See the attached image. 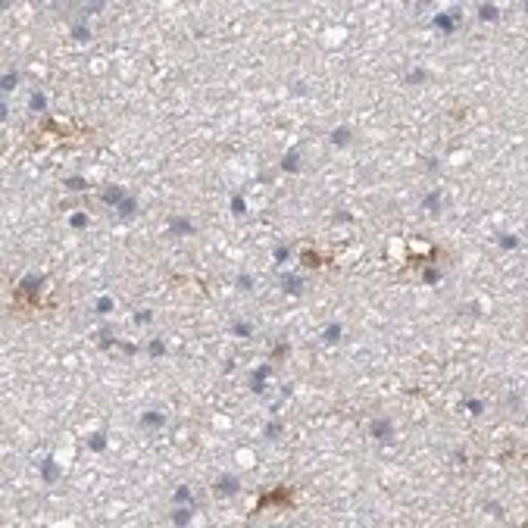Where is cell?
Segmentation results:
<instances>
[{"label":"cell","mask_w":528,"mask_h":528,"mask_svg":"<svg viewBox=\"0 0 528 528\" xmlns=\"http://www.w3.org/2000/svg\"><path fill=\"white\" fill-rule=\"evenodd\" d=\"M500 247L503 250H519L522 247V238H519V234H500Z\"/></svg>","instance_id":"obj_26"},{"label":"cell","mask_w":528,"mask_h":528,"mask_svg":"<svg viewBox=\"0 0 528 528\" xmlns=\"http://www.w3.org/2000/svg\"><path fill=\"white\" fill-rule=\"evenodd\" d=\"M150 319H153V313H150V309H138V313H135V322H138V325H147Z\"/></svg>","instance_id":"obj_36"},{"label":"cell","mask_w":528,"mask_h":528,"mask_svg":"<svg viewBox=\"0 0 528 528\" xmlns=\"http://www.w3.org/2000/svg\"><path fill=\"white\" fill-rule=\"evenodd\" d=\"M484 509H488V513H494V516H497V519H500V516H503V509H500V503H488V506H484Z\"/></svg>","instance_id":"obj_41"},{"label":"cell","mask_w":528,"mask_h":528,"mask_svg":"<svg viewBox=\"0 0 528 528\" xmlns=\"http://www.w3.org/2000/svg\"><path fill=\"white\" fill-rule=\"evenodd\" d=\"M231 213H234V216H244V213H247V200H244L241 194L231 197Z\"/></svg>","instance_id":"obj_28"},{"label":"cell","mask_w":528,"mask_h":528,"mask_svg":"<svg viewBox=\"0 0 528 528\" xmlns=\"http://www.w3.org/2000/svg\"><path fill=\"white\" fill-rule=\"evenodd\" d=\"M278 285H281V288L288 291V294H294V297H300V294H303V278H300V275H291V272H281Z\"/></svg>","instance_id":"obj_7"},{"label":"cell","mask_w":528,"mask_h":528,"mask_svg":"<svg viewBox=\"0 0 528 528\" xmlns=\"http://www.w3.org/2000/svg\"><path fill=\"white\" fill-rule=\"evenodd\" d=\"M166 228H169V234H172V238H181V234H194V222H188V219H178V216H175V219H169V225H166Z\"/></svg>","instance_id":"obj_8"},{"label":"cell","mask_w":528,"mask_h":528,"mask_svg":"<svg viewBox=\"0 0 528 528\" xmlns=\"http://www.w3.org/2000/svg\"><path fill=\"white\" fill-rule=\"evenodd\" d=\"M166 425V413L163 410H147L141 416V428H150V431H156V428H163Z\"/></svg>","instance_id":"obj_6"},{"label":"cell","mask_w":528,"mask_h":528,"mask_svg":"<svg viewBox=\"0 0 528 528\" xmlns=\"http://www.w3.org/2000/svg\"><path fill=\"white\" fill-rule=\"evenodd\" d=\"M213 491L219 497H234L241 491V478L238 475H219V478H216V484H213Z\"/></svg>","instance_id":"obj_2"},{"label":"cell","mask_w":528,"mask_h":528,"mask_svg":"<svg viewBox=\"0 0 528 528\" xmlns=\"http://www.w3.org/2000/svg\"><path fill=\"white\" fill-rule=\"evenodd\" d=\"M422 210L425 213H434V210H441V191H431L425 200H422Z\"/></svg>","instance_id":"obj_21"},{"label":"cell","mask_w":528,"mask_h":528,"mask_svg":"<svg viewBox=\"0 0 528 528\" xmlns=\"http://www.w3.org/2000/svg\"><path fill=\"white\" fill-rule=\"evenodd\" d=\"M422 278H425L428 285H434V281H441V272H438V269H425V272H422Z\"/></svg>","instance_id":"obj_37"},{"label":"cell","mask_w":528,"mask_h":528,"mask_svg":"<svg viewBox=\"0 0 528 528\" xmlns=\"http://www.w3.org/2000/svg\"><path fill=\"white\" fill-rule=\"evenodd\" d=\"M194 513H197V503H178V506L172 509V522H175V525H191Z\"/></svg>","instance_id":"obj_5"},{"label":"cell","mask_w":528,"mask_h":528,"mask_svg":"<svg viewBox=\"0 0 528 528\" xmlns=\"http://www.w3.org/2000/svg\"><path fill=\"white\" fill-rule=\"evenodd\" d=\"M460 22H463V10H460V7H453V10H447V13H438V16H434V28L444 31V34H453Z\"/></svg>","instance_id":"obj_1"},{"label":"cell","mask_w":528,"mask_h":528,"mask_svg":"<svg viewBox=\"0 0 528 528\" xmlns=\"http://www.w3.org/2000/svg\"><path fill=\"white\" fill-rule=\"evenodd\" d=\"M234 285H238L241 291H253V278L247 275V272H241V275H238V278H234Z\"/></svg>","instance_id":"obj_34"},{"label":"cell","mask_w":528,"mask_h":528,"mask_svg":"<svg viewBox=\"0 0 528 528\" xmlns=\"http://www.w3.org/2000/svg\"><path fill=\"white\" fill-rule=\"evenodd\" d=\"M272 378V366H257L250 372V391L253 394H266V381Z\"/></svg>","instance_id":"obj_4"},{"label":"cell","mask_w":528,"mask_h":528,"mask_svg":"<svg viewBox=\"0 0 528 528\" xmlns=\"http://www.w3.org/2000/svg\"><path fill=\"white\" fill-rule=\"evenodd\" d=\"M69 225L75 228V231H82V228H88V216L85 213H72L69 216Z\"/></svg>","instance_id":"obj_29"},{"label":"cell","mask_w":528,"mask_h":528,"mask_svg":"<svg viewBox=\"0 0 528 528\" xmlns=\"http://www.w3.org/2000/svg\"><path fill=\"white\" fill-rule=\"evenodd\" d=\"M147 353H150L153 359H159L163 353H166V344H163L159 338H156V341H150V344H147Z\"/></svg>","instance_id":"obj_30"},{"label":"cell","mask_w":528,"mask_h":528,"mask_svg":"<svg viewBox=\"0 0 528 528\" xmlns=\"http://www.w3.org/2000/svg\"><path fill=\"white\" fill-rule=\"evenodd\" d=\"M72 41L88 44V41H91V28H88V25H82V22H75V25H72Z\"/></svg>","instance_id":"obj_17"},{"label":"cell","mask_w":528,"mask_h":528,"mask_svg":"<svg viewBox=\"0 0 528 528\" xmlns=\"http://www.w3.org/2000/svg\"><path fill=\"white\" fill-rule=\"evenodd\" d=\"M263 438L266 441H278L281 438V422H278V419H272V422L263 428Z\"/></svg>","instance_id":"obj_20"},{"label":"cell","mask_w":528,"mask_h":528,"mask_svg":"<svg viewBox=\"0 0 528 528\" xmlns=\"http://www.w3.org/2000/svg\"><path fill=\"white\" fill-rule=\"evenodd\" d=\"M135 213H138V200H135V197H125V200H122V204L116 207V216H119V219H122V222H129V219H135Z\"/></svg>","instance_id":"obj_10"},{"label":"cell","mask_w":528,"mask_h":528,"mask_svg":"<svg viewBox=\"0 0 528 528\" xmlns=\"http://www.w3.org/2000/svg\"><path fill=\"white\" fill-rule=\"evenodd\" d=\"M272 257H275V263H288V260H291V247L278 244L275 250H272Z\"/></svg>","instance_id":"obj_31"},{"label":"cell","mask_w":528,"mask_h":528,"mask_svg":"<svg viewBox=\"0 0 528 528\" xmlns=\"http://www.w3.org/2000/svg\"><path fill=\"white\" fill-rule=\"evenodd\" d=\"M463 407H466V410H469L472 416H481V413H484V403H481V400H472V397L466 400V403H463Z\"/></svg>","instance_id":"obj_33"},{"label":"cell","mask_w":528,"mask_h":528,"mask_svg":"<svg viewBox=\"0 0 528 528\" xmlns=\"http://www.w3.org/2000/svg\"><path fill=\"white\" fill-rule=\"evenodd\" d=\"M231 335H238V338H253V325L250 322H231Z\"/></svg>","instance_id":"obj_22"},{"label":"cell","mask_w":528,"mask_h":528,"mask_svg":"<svg viewBox=\"0 0 528 528\" xmlns=\"http://www.w3.org/2000/svg\"><path fill=\"white\" fill-rule=\"evenodd\" d=\"M97 341H100V347H103V350H110L113 344H119V341H113V332H110V325H103V329L97 332Z\"/></svg>","instance_id":"obj_24"},{"label":"cell","mask_w":528,"mask_h":528,"mask_svg":"<svg viewBox=\"0 0 528 528\" xmlns=\"http://www.w3.org/2000/svg\"><path fill=\"white\" fill-rule=\"evenodd\" d=\"M119 350H122V353H129V356H135V353H138V347H135V344H119Z\"/></svg>","instance_id":"obj_40"},{"label":"cell","mask_w":528,"mask_h":528,"mask_svg":"<svg viewBox=\"0 0 528 528\" xmlns=\"http://www.w3.org/2000/svg\"><path fill=\"white\" fill-rule=\"evenodd\" d=\"M294 94H297V97H303V94H306V85H300V82H297V85H294Z\"/></svg>","instance_id":"obj_43"},{"label":"cell","mask_w":528,"mask_h":528,"mask_svg":"<svg viewBox=\"0 0 528 528\" xmlns=\"http://www.w3.org/2000/svg\"><path fill=\"white\" fill-rule=\"evenodd\" d=\"M97 313H100V316L113 313V300H110V297H100V300H97Z\"/></svg>","instance_id":"obj_35"},{"label":"cell","mask_w":528,"mask_h":528,"mask_svg":"<svg viewBox=\"0 0 528 528\" xmlns=\"http://www.w3.org/2000/svg\"><path fill=\"white\" fill-rule=\"evenodd\" d=\"M369 434H372L375 441H391V438H394L391 419H372V422H369Z\"/></svg>","instance_id":"obj_3"},{"label":"cell","mask_w":528,"mask_h":528,"mask_svg":"<svg viewBox=\"0 0 528 528\" xmlns=\"http://www.w3.org/2000/svg\"><path fill=\"white\" fill-rule=\"evenodd\" d=\"M125 197H129V194H125V188H119V185H116V188H106V191L100 194V200H103L106 207H119Z\"/></svg>","instance_id":"obj_11"},{"label":"cell","mask_w":528,"mask_h":528,"mask_svg":"<svg viewBox=\"0 0 528 528\" xmlns=\"http://www.w3.org/2000/svg\"><path fill=\"white\" fill-rule=\"evenodd\" d=\"M44 106H47V97L41 94V91H34V94L28 97V110H31V113H41Z\"/></svg>","instance_id":"obj_23"},{"label":"cell","mask_w":528,"mask_h":528,"mask_svg":"<svg viewBox=\"0 0 528 528\" xmlns=\"http://www.w3.org/2000/svg\"><path fill=\"white\" fill-rule=\"evenodd\" d=\"M329 138H332V144H335V147H347V144L353 141V132L347 129V125H338V129H335Z\"/></svg>","instance_id":"obj_12"},{"label":"cell","mask_w":528,"mask_h":528,"mask_svg":"<svg viewBox=\"0 0 528 528\" xmlns=\"http://www.w3.org/2000/svg\"><path fill=\"white\" fill-rule=\"evenodd\" d=\"M16 85H19V72H13V69H10L7 75H4V82H0V91H4V94H10Z\"/></svg>","instance_id":"obj_25"},{"label":"cell","mask_w":528,"mask_h":528,"mask_svg":"<svg viewBox=\"0 0 528 528\" xmlns=\"http://www.w3.org/2000/svg\"><path fill=\"white\" fill-rule=\"evenodd\" d=\"M344 338V329H341V322H332V325H325V332H322V341L325 344H338Z\"/></svg>","instance_id":"obj_15"},{"label":"cell","mask_w":528,"mask_h":528,"mask_svg":"<svg viewBox=\"0 0 528 528\" xmlns=\"http://www.w3.org/2000/svg\"><path fill=\"white\" fill-rule=\"evenodd\" d=\"M478 19H481V22H494V19H500V10H497L494 4H481V7H478Z\"/></svg>","instance_id":"obj_16"},{"label":"cell","mask_w":528,"mask_h":528,"mask_svg":"<svg viewBox=\"0 0 528 528\" xmlns=\"http://www.w3.org/2000/svg\"><path fill=\"white\" fill-rule=\"evenodd\" d=\"M281 169H285V172H300V150H297V147L288 150V153L281 156Z\"/></svg>","instance_id":"obj_13"},{"label":"cell","mask_w":528,"mask_h":528,"mask_svg":"<svg viewBox=\"0 0 528 528\" xmlns=\"http://www.w3.org/2000/svg\"><path fill=\"white\" fill-rule=\"evenodd\" d=\"M41 285H44V278H41V275H25V278L19 281V291H22V294H38V291H41Z\"/></svg>","instance_id":"obj_14"},{"label":"cell","mask_w":528,"mask_h":528,"mask_svg":"<svg viewBox=\"0 0 528 528\" xmlns=\"http://www.w3.org/2000/svg\"><path fill=\"white\" fill-rule=\"evenodd\" d=\"M425 78H428L425 69H413L410 75H407V85H419V82H425Z\"/></svg>","instance_id":"obj_32"},{"label":"cell","mask_w":528,"mask_h":528,"mask_svg":"<svg viewBox=\"0 0 528 528\" xmlns=\"http://www.w3.org/2000/svg\"><path fill=\"white\" fill-rule=\"evenodd\" d=\"M103 7H106V4H103V0H97V4H88V7H85L82 13H85V16H94V13H100Z\"/></svg>","instance_id":"obj_38"},{"label":"cell","mask_w":528,"mask_h":528,"mask_svg":"<svg viewBox=\"0 0 528 528\" xmlns=\"http://www.w3.org/2000/svg\"><path fill=\"white\" fill-rule=\"evenodd\" d=\"M88 447L94 450V453H103V450H106V434H103V431H94V434L88 438Z\"/></svg>","instance_id":"obj_19"},{"label":"cell","mask_w":528,"mask_h":528,"mask_svg":"<svg viewBox=\"0 0 528 528\" xmlns=\"http://www.w3.org/2000/svg\"><path fill=\"white\" fill-rule=\"evenodd\" d=\"M335 219H338V222H353V216H350L347 210H338V213H335Z\"/></svg>","instance_id":"obj_39"},{"label":"cell","mask_w":528,"mask_h":528,"mask_svg":"<svg viewBox=\"0 0 528 528\" xmlns=\"http://www.w3.org/2000/svg\"><path fill=\"white\" fill-rule=\"evenodd\" d=\"M453 460H457V463H466L469 453H466V450H457V453H453Z\"/></svg>","instance_id":"obj_42"},{"label":"cell","mask_w":528,"mask_h":528,"mask_svg":"<svg viewBox=\"0 0 528 528\" xmlns=\"http://www.w3.org/2000/svg\"><path fill=\"white\" fill-rule=\"evenodd\" d=\"M66 188H69V191H88V181H85L82 175H69V178H66Z\"/></svg>","instance_id":"obj_27"},{"label":"cell","mask_w":528,"mask_h":528,"mask_svg":"<svg viewBox=\"0 0 528 528\" xmlns=\"http://www.w3.org/2000/svg\"><path fill=\"white\" fill-rule=\"evenodd\" d=\"M41 478H44L47 484H57V481H60V466L53 463L50 457H47V460H41Z\"/></svg>","instance_id":"obj_9"},{"label":"cell","mask_w":528,"mask_h":528,"mask_svg":"<svg viewBox=\"0 0 528 528\" xmlns=\"http://www.w3.org/2000/svg\"><path fill=\"white\" fill-rule=\"evenodd\" d=\"M172 503H175V506H178V503H194L191 488H188V484H178V488H175V494H172Z\"/></svg>","instance_id":"obj_18"}]
</instances>
